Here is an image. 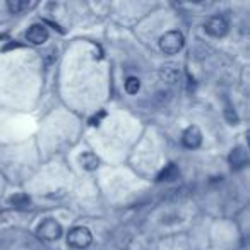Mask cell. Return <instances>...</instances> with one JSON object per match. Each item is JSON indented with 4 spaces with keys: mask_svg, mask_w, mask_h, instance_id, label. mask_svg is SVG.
Wrapping results in <instances>:
<instances>
[{
    "mask_svg": "<svg viewBox=\"0 0 250 250\" xmlns=\"http://www.w3.org/2000/svg\"><path fill=\"white\" fill-rule=\"evenodd\" d=\"M7 7L12 14H21L22 11H26L29 7V2H26V0H11L7 4Z\"/></svg>",
    "mask_w": 250,
    "mask_h": 250,
    "instance_id": "11",
    "label": "cell"
},
{
    "mask_svg": "<svg viewBox=\"0 0 250 250\" xmlns=\"http://www.w3.org/2000/svg\"><path fill=\"white\" fill-rule=\"evenodd\" d=\"M67 242L74 249H86V247H89L93 243V235L84 226H77V228L70 229L69 236H67Z\"/></svg>",
    "mask_w": 250,
    "mask_h": 250,
    "instance_id": "2",
    "label": "cell"
},
{
    "mask_svg": "<svg viewBox=\"0 0 250 250\" xmlns=\"http://www.w3.org/2000/svg\"><path fill=\"white\" fill-rule=\"evenodd\" d=\"M79 163L83 165V168L87 171H93L100 167V160H98V156L93 153H83L79 156Z\"/></svg>",
    "mask_w": 250,
    "mask_h": 250,
    "instance_id": "8",
    "label": "cell"
},
{
    "mask_svg": "<svg viewBox=\"0 0 250 250\" xmlns=\"http://www.w3.org/2000/svg\"><path fill=\"white\" fill-rule=\"evenodd\" d=\"M26 40L31 42L33 45H43V43L48 40V31H46L45 26L35 24L26 31Z\"/></svg>",
    "mask_w": 250,
    "mask_h": 250,
    "instance_id": "6",
    "label": "cell"
},
{
    "mask_svg": "<svg viewBox=\"0 0 250 250\" xmlns=\"http://www.w3.org/2000/svg\"><path fill=\"white\" fill-rule=\"evenodd\" d=\"M182 143H184V146L188 147V149H195V147L201 146L202 134H201V130H199V127H195V125L188 127L184 132V136H182Z\"/></svg>",
    "mask_w": 250,
    "mask_h": 250,
    "instance_id": "5",
    "label": "cell"
},
{
    "mask_svg": "<svg viewBox=\"0 0 250 250\" xmlns=\"http://www.w3.org/2000/svg\"><path fill=\"white\" fill-rule=\"evenodd\" d=\"M29 202H31V199L28 194H14L11 197V204L16 208H26V206H29Z\"/></svg>",
    "mask_w": 250,
    "mask_h": 250,
    "instance_id": "12",
    "label": "cell"
},
{
    "mask_svg": "<svg viewBox=\"0 0 250 250\" xmlns=\"http://www.w3.org/2000/svg\"><path fill=\"white\" fill-rule=\"evenodd\" d=\"M204 28L208 35L214 36V38H223V36L228 33L229 24L223 16H212V18H209L208 21H206Z\"/></svg>",
    "mask_w": 250,
    "mask_h": 250,
    "instance_id": "3",
    "label": "cell"
},
{
    "mask_svg": "<svg viewBox=\"0 0 250 250\" xmlns=\"http://www.w3.org/2000/svg\"><path fill=\"white\" fill-rule=\"evenodd\" d=\"M141 89V83L137 77H127V81H125V91L129 94H137Z\"/></svg>",
    "mask_w": 250,
    "mask_h": 250,
    "instance_id": "13",
    "label": "cell"
},
{
    "mask_svg": "<svg viewBox=\"0 0 250 250\" xmlns=\"http://www.w3.org/2000/svg\"><path fill=\"white\" fill-rule=\"evenodd\" d=\"M38 235L42 236V238L53 242V240L60 238V235H62V226H60L55 219H45V221L40 223Z\"/></svg>",
    "mask_w": 250,
    "mask_h": 250,
    "instance_id": "4",
    "label": "cell"
},
{
    "mask_svg": "<svg viewBox=\"0 0 250 250\" xmlns=\"http://www.w3.org/2000/svg\"><path fill=\"white\" fill-rule=\"evenodd\" d=\"M177 178H178V168H177V165H173V163H168L167 167L160 171V175H158V180L160 182H173V180H177Z\"/></svg>",
    "mask_w": 250,
    "mask_h": 250,
    "instance_id": "9",
    "label": "cell"
},
{
    "mask_svg": "<svg viewBox=\"0 0 250 250\" xmlns=\"http://www.w3.org/2000/svg\"><path fill=\"white\" fill-rule=\"evenodd\" d=\"M184 43H185V38L182 33L178 31H168L161 36L160 40V48L163 50L167 55H175L178 53L182 48H184Z\"/></svg>",
    "mask_w": 250,
    "mask_h": 250,
    "instance_id": "1",
    "label": "cell"
},
{
    "mask_svg": "<svg viewBox=\"0 0 250 250\" xmlns=\"http://www.w3.org/2000/svg\"><path fill=\"white\" fill-rule=\"evenodd\" d=\"M161 77H163V81H167V83H177L178 77H180V70L175 65H165L163 69H161Z\"/></svg>",
    "mask_w": 250,
    "mask_h": 250,
    "instance_id": "10",
    "label": "cell"
},
{
    "mask_svg": "<svg viewBox=\"0 0 250 250\" xmlns=\"http://www.w3.org/2000/svg\"><path fill=\"white\" fill-rule=\"evenodd\" d=\"M249 161V154H247L245 147H235L229 154V165L233 168H243Z\"/></svg>",
    "mask_w": 250,
    "mask_h": 250,
    "instance_id": "7",
    "label": "cell"
}]
</instances>
